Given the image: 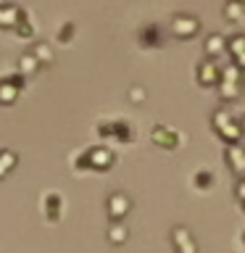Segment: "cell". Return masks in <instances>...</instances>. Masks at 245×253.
Returning a JSON list of instances; mask_svg holds the SVG:
<instances>
[{
  "instance_id": "1",
  "label": "cell",
  "mask_w": 245,
  "mask_h": 253,
  "mask_svg": "<svg viewBox=\"0 0 245 253\" xmlns=\"http://www.w3.org/2000/svg\"><path fill=\"white\" fill-rule=\"evenodd\" d=\"M213 124H216V129H219L221 137L229 140V142L237 140V137L243 134V132H240V122H237V119L229 114L227 108H221V111H216V114H213Z\"/></svg>"
},
{
  "instance_id": "2",
  "label": "cell",
  "mask_w": 245,
  "mask_h": 253,
  "mask_svg": "<svg viewBox=\"0 0 245 253\" xmlns=\"http://www.w3.org/2000/svg\"><path fill=\"white\" fill-rule=\"evenodd\" d=\"M221 95L224 98H235V95H240V69L237 66H227L224 71H221Z\"/></svg>"
},
{
  "instance_id": "3",
  "label": "cell",
  "mask_w": 245,
  "mask_h": 253,
  "mask_svg": "<svg viewBox=\"0 0 245 253\" xmlns=\"http://www.w3.org/2000/svg\"><path fill=\"white\" fill-rule=\"evenodd\" d=\"M198 27H201V24H198V19H195V16H187V13H177V16H174V21H171V32H174L177 37L195 35Z\"/></svg>"
},
{
  "instance_id": "4",
  "label": "cell",
  "mask_w": 245,
  "mask_h": 253,
  "mask_svg": "<svg viewBox=\"0 0 245 253\" xmlns=\"http://www.w3.org/2000/svg\"><path fill=\"white\" fill-rule=\"evenodd\" d=\"M129 209H132V201L124 193H114L108 198V213L114 216V221H119L124 213H129Z\"/></svg>"
},
{
  "instance_id": "5",
  "label": "cell",
  "mask_w": 245,
  "mask_h": 253,
  "mask_svg": "<svg viewBox=\"0 0 245 253\" xmlns=\"http://www.w3.org/2000/svg\"><path fill=\"white\" fill-rule=\"evenodd\" d=\"M171 240H174V245H177V251L179 253H198V248H195V240L190 237V232L185 227H177L171 232Z\"/></svg>"
},
{
  "instance_id": "6",
  "label": "cell",
  "mask_w": 245,
  "mask_h": 253,
  "mask_svg": "<svg viewBox=\"0 0 245 253\" xmlns=\"http://www.w3.org/2000/svg\"><path fill=\"white\" fill-rule=\"evenodd\" d=\"M87 161L92 166H98V169H108V166L114 164V153H111L108 148H92L90 153H87Z\"/></svg>"
},
{
  "instance_id": "7",
  "label": "cell",
  "mask_w": 245,
  "mask_h": 253,
  "mask_svg": "<svg viewBox=\"0 0 245 253\" xmlns=\"http://www.w3.org/2000/svg\"><path fill=\"white\" fill-rule=\"evenodd\" d=\"M227 161L232 164L235 171L245 174V148L243 145H229L227 148Z\"/></svg>"
},
{
  "instance_id": "8",
  "label": "cell",
  "mask_w": 245,
  "mask_h": 253,
  "mask_svg": "<svg viewBox=\"0 0 245 253\" xmlns=\"http://www.w3.org/2000/svg\"><path fill=\"white\" fill-rule=\"evenodd\" d=\"M219 77H221V71H219L216 63H211V61H205L203 66H201V71H198V79H201V82H205V84H208V82L216 84Z\"/></svg>"
},
{
  "instance_id": "9",
  "label": "cell",
  "mask_w": 245,
  "mask_h": 253,
  "mask_svg": "<svg viewBox=\"0 0 245 253\" xmlns=\"http://www.w3.org/2000/svg\"><path fill=\"white\" fill-rule=\"evenodd\" d=\"M19 77H11V79H5V82H0V103H11L16 98V92H19V87L21 84H13Z\"/></svg>"
},
{
  "instance_id": "10",
  "label": "cell",
  "mask_w": 245,
  "mask_h": 253,
  "mask_svg": "<svg viewBox=\"0 0 245 253\" xmlns=\"http://www.w3.org/2000/svg\"><path fill=\"white\" fill-rule=\"evenodd\" d=\"M32 55H35L37 63H42V61L50 63V61H53V50H50V47H47L45 42H37L35 47H32Z\"/></svg>"
},
{
  "instance_id": "11",
  "label": "cell",
  "mask_w": 245,
  "mask_h": 253,
  "mask_svg": "<svg viewBox=\"0 0 245 253\" xmlns=\"http://www.w3.org/2000/svg\"><path fill=\"white\" fill-rule=\"evenodd\" d=\"M153 140H156V142H163V145H169V148H171L174 142L179 140V134H177V132H166L163 126H158V129L153 132Z\"/></svg>"
},
{
  "instance_id": "12",
  "label": "cell",
  "mask_w": 245,
  "mask_h": 253,
  "mask_svg": "<svg viewBox=\"0 0 245 253\" xmlns=\"http://www.w3.org/2000/svg\"><path fill=\"white\" fill-rule=\"evenodd\" d=\"M13 164H16V153H11V150H0V177H5V174L13 169Z\"/></svg>"
},
{
  "instance_id": "13",
  "label": "cell",
  "mask_w": 245,
  "mask_h": 253,
  "mask_svg": "<svg viewBox=\"0 0 245 253\" xmlns=\"http://www.w3.org/2000/svg\"><path fill=\"white\" fill-rule=\"evenodd\" d=\"M221 50H224V37H221V35H211L208 42H205V53H208V55H216V53H221Z\"/></svg>"
},
{
  "instance_id": "14",
  "label": "cell",
  "mask_w": 245,
  "mask_h": 253,
  "mask_svg": "<svg viewBox=\"0 0 245 253\" xmlns=\"http://www.w3.org/2000/svg\"><path fill=\"white\" fill-rule=\"evenodd\" d=\"M111 240L114 243H124L126 240V227L122 224V221H114V224H111Z\"/></svg>"
},
{
  "instance_id": "15",
  "label": "cell",
  "mask_w": 245,
  "mask_h": 253,
  "mask_svg": "<svg viewBox=\"0 0 245 253\" xmlns=\"http://www.w3.org/2000/svg\"><path fill=\"white\" fill-rule=\"evenodd\" d=\"M229 50H232V55H235V58H237V55H243L245 53V37L243 35H237V37H232V40H229Z\"/></svg>"
},
{
  "instance_id": "16",
  "label": "cell",
  "mask_w": 245,
  "mask_h": 253,
  "mask_svg": "<svg viewBox=\"0 0 245 253\" xmlns=\"http://www.w3.org/2000/svg\"><path fill=\"white\" fill-rule=\"evenodd\" d=\"M21 69H24V74H32V71L37 69V61H35V55H32V53H27L21 58Z\"/></svg>"
},
{
  "instance_id": "17",
  "label": "cell",
  "mask_w": 245,
  "mask_h": 253,
  "mask_svg": "<svg viewBox=\"0 0 245 253\" xmlns=\"http://www.w3.org/2000/svg\"><path fill=\"white\" fill-rule=\"evenodd\" d=\"M243 11H245V5H237V3H229V5L224 8L227 19H240V16H243Z\"/></svg>"
},
{
  "instance_id": "18",
  "label": "cell",
  "mask_w": 245,
  "mask_h": 253,
  "mask_svg": "<svg viewBox=\"0 0 245 253\" xmlns=\"http://www.w3.org/2000/svg\"><path fill=\"white\" fill-rule=\"evenodd\" d=\"M237 195L245 201V179H240V185H237Z\"/></svg>"
},
{
  "instance_id": "19",
  "label": "cell",
  "mask_w": 245,
  "mask_h": 253,
  "mask_svg": "<svg viewBox=\"0 0 245 253\" xmlns=\"http://www.w3.org/2000/svg\"><path fill=\"white\" fill-rule=\"evenodd\" d=\"M208 179H211V177H208V174H205V171H203V174H198V182H201V185H205V182H208Z\"/></svg>"
},
{
  "instance_id": "20",
  "label": "cell",
  "mask_w": 245,
  "mask_h": 253,
  "mask_svg": "<svg viewBox=\"0 0 245 253\" xmlns=\"http://www.w3.org/2000/svg\"><path fill=\"white\" fill-rule=\"evenodd\" d=\"M237 66L245 69V53H243V55H237Z\"/></svg>"
},
{
  "instance_id": "21",
  "label": "cell",
  "mask_w": 245,
  "mask_h": 253,
  "mask_svg": "<svg viewBox=\"0 0 245 253\" xmlns=\"http://www.w3.org/2000/svg\"><path fill=\"white\" fill-rule=\"evenodd\" d=\"M240 132H245V116H243V122H240Z\"/></svg>"
}]
</instances>
